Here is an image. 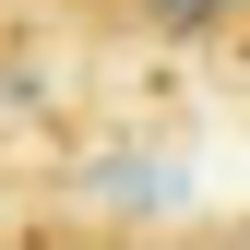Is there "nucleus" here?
I'll return each mask as SVG.
<instances>
[{"label":"nucleus","instance_id":"obj_1","mask_svg":"<svg viewBox=\"0 0 250 250\" xmlns=\"http://www.w3.org/2000/svg\"><path fill=\"white\" fill-rule=\"evenodd\" d=\"M131 12L155 24V36H214V24H227L238 0H131Z\"/></svg>","mask_w":250,"mask_h":250}]
</instances>
